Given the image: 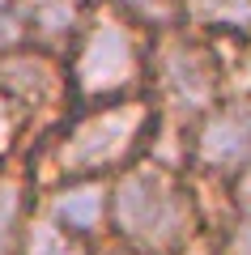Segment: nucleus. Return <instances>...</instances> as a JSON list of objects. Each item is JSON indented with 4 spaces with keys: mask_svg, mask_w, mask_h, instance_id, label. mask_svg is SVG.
I'll return each instance as SVG.
<instances>
[{
    "mask_svg": "<svg viewBox=\"0 0 251 255\" xmlns=\"http://www.w3.org/2000/svg\"><path fill=\"white\" fill-rule=\"evenodd\" d=\"M107 217L136 255H175L196 230V196L171 162L136 157L107 191Z\"/></svg>",
    "mask_w": 251,
    "mask_h": 255,
    "instance_id": "nucleus-1",
    "label": "nucleus"
},
{
    "mask_svg": "<svg viewBox=\"0 0 251 255\" xmlns=\"http://www.w3.org/2000/svg\"><path fill=\"white\" fill-rule=\"evenodd\" d=\"M158 124V111L145 94H128L115 102H94L51 136V166L60 179H98L107 170H124L145 149V136Z\"/></svg>",
    "mask_w": 251,
    "mask_h": 255,
    "instance_id": "nucleus-2",
    "label": "nucleus"
},
{
    "mask_svg": "<svg viewBox=\"0 0 251 255\" xmlns=\"http://www.w3.org/2000/svg\"><path fill=\"white\" fill-rule=\"evenodd\" d=\"M226 68L217 60L213 43L200 30L171 21L149 30L145 47V81L153 90V111L171 115L179 124H196L209 107L226 94Z\"/></svg>",
    "mask_w": 251,
    "mask_h": 255,
    "instance_id": "nucleus-3",
    "label": "nucleus"
},
{
    "mask_svg": "<svg viewBox=\"0 0 251 255\" xmlns=\"http://www.w3.org/2000/svg\"><path fill=\"white\" fill-rule=\"evenodd\" d=\"M72 43H77V51L68 60V90L77 94L81 107L141 94L149 26L128 17L124 9L98 4V13L85 17V26Z\"/></svg>",
    "mask_w": 251,
    "mask_h": 255,
    "instance_id": "nucleus-4",
    "label": "nucleus"
},
{
    "mask_svg": "<svg viewBox=\"0 0 251 255\" xmlns=\"http://www.w3.org/2000/svg\"><path fill=\"white\" fill-rule=\"evenodd\" d=\"M188 157L200 174L217 183H239L251 174V94H222L188 128Z\"/></svg>",
    "mask_w": 251,
    "mask_h": 255,
    "instance_id": "nucleus-5",
    "label": "nucleus"
},
{
    "mask_svg": "<svg viewBox=\"0 0 251 255\" xmlns=\"http://www.w3.org/2000/svg\"><path fill=\"white\" fill-rule=\"evenodd\" d=\"M68 94V64L55 60L51 47H13L0 55V98L13 111H43Z\"/></svg>",
    "mask_w": 251,
    "mask_h": 255,
    "instance_id": "nucleus-6",
    "label": "nucleus"
},
{
    "mask_svg": "<svg viewBox=\"0 0 251 255\" xmlns=\"http://www.w3.org/2000/svg\"><path fill=\"white\" fill-rule=\"evenodd\" d=\"M47 217L60 221L68 234L90 238L94 230L102 226V217H107V187H102L98 179H72V183H64V187L55 191Z\"/></svg>",
    "mask_w": 251,
    "mask_h": 255,
    "instance_id": "nucleus-7",
    "label": "nucleus"
},
{
    "mask_svg": "<svg viewBox=\"0 0 251 255\" xmlns=\"http://www.w3.org/2000/svg\"><path fill=\"white\" fill-rule=\"evenodd\" d=\"M21 17H26L30 43L34 47H64L81 34L85 26V4L81 0H17Z\"/></svg>",
    "mask_w": 251,
    "mask_h": 255,
    "instance_id": "nucleus-8",
    "label": "nucleus"
},
{
    "mask_svg": "<svg viewBox=\"0 0 251 255\" xmlns=\"http://www.w3.org/2000/svg\"><path fill=\"white\" fill-rule=\"evenodd\" d=\"M179 21L200 34H251V0H179Z\"/></svg>",
    "mask_w": 251,
    "mask_h": 255,
    "instance_id": "nucleus-9",
    "label": "nucleus"
},
{
    "mask_svg": "<svg viewBox=\"0 0 251 255\" xmlns=\"http://www.w3.org/2000/svg\"><path fill=\"white\" fill-rule=\"evenodd\" d=\"M21 213H26V183L0 170V255H21Z\"/></svg>",
    "mask_w": 251,
    "mask_h": 255,
    "instance_id": "nucleus-10",
    "label": "nucleus"
},
{
    "mask_svg": "<svg viewBox=\"0 0 251 255\" xmlns=\"http://www.w3.org/2000/svg\"><path fill=\"white\" fill-rule=\"evenodd\" d=\"M21 255H85V238L68 234L60 221L43 217L21 234Z\"/></svg>",
    "mask_w": 251,
    "mask_h": 255,
    "instance_id": "nucleus-11",
    "label": "nucleus"
},
{
    "mask_svg": "<svg viewBox=\"0 0 251 255\" xmlns=\"http://www.w3.org/2000/svg\"><path fill=\"white\" fill-rule=\"evenodd\" d=\"M226 255H251V204H243L226 234Z\"/></svg>",
    "mask_w": 251,
    "mask_h": 255,
    "instance_id": "nucleus-12",
    "label": "nucleus"
},
{
    "mask_svg": "<svg viewBox=\"0 0 251 255\" xmlns=\"http://www.w3.org/2000/svg\"><path fill=\"white\" fill-rule=\"evenodd\" d=\"M17 111L9 107V102L0 98V153H4V149H9V140H13V132H17Z\"/></svg>",
    "mask_w": 251,
    "mask_h": 255,
    "instance_id": "nucleus-13",
    "label": "nucleus"
}]
</instances>
